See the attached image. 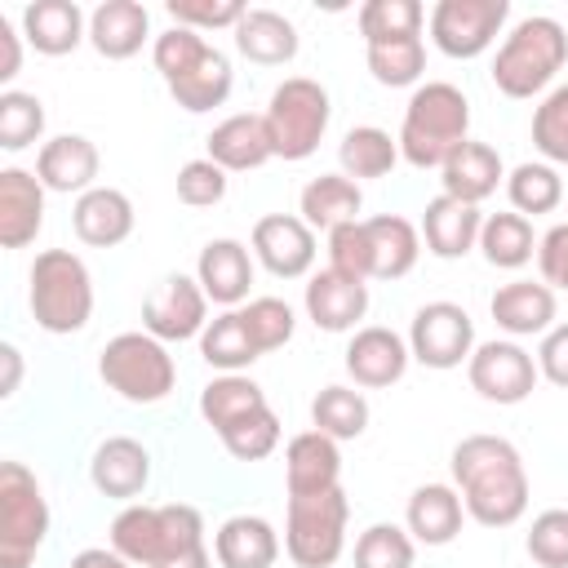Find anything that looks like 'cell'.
Instances as JSON below:
<instances>
[{"label": "cell", "mask_w": 568, "mask_h": 568, "mask_svg": "<svg viewBox=\"0 0 568 568\" xmlns=\"http://www.w3.org/2000/svg\"><path fill=\"white\" fill-rule=\"evenodd\" d=\"M302 306H306V320L315 328H324V333H351L368 315V284L355 280V275H342V271L324 266V271H315L306 280Z\"/></svg>", "instance_id": "ac0fdd59"}, {"label": "cell", "mask_w": 568, "mask_h": 568, "mask_svg": "<svg viewBox=\"0 0 568 568\" xmlns=\"http://www.w3.org/2000/svg\"><path fill=\"white\" fill-rule=\"evenodd\" d=\"M146 36H151V13L138 0H102L89 13V44L111 62L133 58L146 44Z\"/></svg>", "instance_id": "4dcf8cb0"}, {"label": "cell", "mask_w": 568, "mask_h": 568, "mask_svg": "<svg viewBox=\"0 0 568 568\" xmlns=\"http://www.w3.org/2000/svg\"><path fill=\"white\" fill-rule=\"evenodd\" d=\"M71 226L89 248H115L133 235V200L115 186H93L71 204Z\"/></svg>", "instance_id": "d4e9b609"}, {"label": "cell", "mask_w": 568, "mask_h": 568, "mask_svg": "<svg viewBox=\"0 0 568 568\" xmlns=\"http://www.w3.org/2000/svg\"><path fill=\"white\" fill-rule=\"evenodd\" d=\"M532 146L546 164H568V80L555 84L532 111Z\"/></svg>", "instance_id": "bcb514c9"}, {"label": "cell", "mask_w": 568, "mask_h": 568, "mask_svg": "<svg viewBox=\"0 0 568 568\" xmlns=\"http://www.w3.org/2000/svg\"><path fill=\"white\" fill-rule=\"evenodd\" d=\"M528 559L541 564V568H568V510L564 506H550L532 519L528 537Z\"/></svg>", "instance_id": "c3c4849f"}, {"label": "cell", "mask_w": 568, "mask_h": 568, "mask_svg": "<svg viewBox=\"0 0 568 568\" xmlns=\"http://www.w3.org/2000/svg\"><path fill=\"white\" fill-rule=\"evenodd\" d=\"M262 408H271V404H266V390H262L253 377H244V373H217V377L200 390V417H204L217 435L231 430L235 422L262 413Z\"/></svg>", "instance_id": "e575fe53"}, {"label": "cell", "mask_w": 568, "mask_h": 568, "mask_svg": "<svg viewBox=\"0 0 568 568\" xmlns=\"http://www.w3.org/2000/svg\"><path fill=\"white\" fill-rule=\"evenodd\" d=\"M466 377H470V390L488 404H524L541 373H537V355H528L519 342L493 337L470 351Z\"/></svg>", "instance_id": "4fadbf2b"}, {"label": "cell", "mask_w": 568, "mask_h": 568, "mask_svg": "<svg viewBox=\"0 0 568 568\" xmlns=\"http://www.w3.org/2000/svg\"><path fill=\"white\" fill-rule=\"evenodd\" d=\"M506 182V164H501V155L488 146V142H466V146H457L448 160H444V169H439V186H444V195H453V200H462V204H484L497 186Z\"/></svg>", "instance_id": "4316f807"}, {"label": "cell", "mask_w": 568, "mask_h": 568, "mask_svg": "<svg viewBox=\"0 0 568 568\" xmlns=\"http://www.w3.org/2000/svg\"><path fill=\"white\" fill-rule=\"evenodd\" d=\"M359 209H364V191L346 173H320L297 195V217L324 235L346 226V222H359Z\"/></svg>", "instance_id": "1f68e13d"}, {"label": "cell", "mask_w": 568, "mask_h": 568, "mask_svg": "<svg viewBox=\"0 0 568 568\" xmlns=\"http://www.w3.org/2000/svg\"><path fill=\"white\" fill-rule=\"evenodd\" d=\"M537 271H541V284L568 293V222L550 226L537 240Z\"/></svg>", "instance_id": "f5cc1de1"}, {"label": "cell", "mask_w": 568, "mask_h": 568, "mask_svg": "<svg viewBox=\"0 0 568 568\" xmlns=\"http://www.w3.org/2000/svg\"><path fill=\"white\" fill-rule=\"evenodd\" d=\"M204 146H209V160L217 169H226V173H248V169H262L266 160H275L266 120L253 115V111H235L222 124H213Z\"/></svg>", "instance_id": "cb8c5ba5"}, {"label": "cell", "mask_w": 568, "mask_h": 568, "mask_svg": "<svg viewBox=\"0 0 568 568\" xmlns=\"http://www.w3.org/2000/svg\"><path fill=\"white\" fill-rule=\"evenodd\" d=\"M169 9V18H173V27H191V31H222V27H240V18L248 13V4H240V0H169L164 4Z\"/></svg>", "instance_id": "681fc988"}, {"label": "cell", "mask_w": 568, "mask_h": 568, "mask_svg": "<svg viewBox=\"0 0 568 568\" xmlns=\"http://www.w3.org/2000/svg\"><path fill=\"white\" fill-rule=\"evenodd\" d=\"M346 519H351V501L337 488L324 493H297L288 497V515H284V550L297 568H333L346 550Z\"/></svg>", "instance_id": "9c48e42d"}, {"label": "cell", "mask_w": 568, "mask_h": 568, "mask_svg": "<svg viewBox=\"0 0 568 568\" xmlns=\"http://www.w3.org/2000/svg\"><path fill=\"white\" fill-rule=\"evenodd\" d=\"M470 142V102L448 80H426L413 89L399 120V160L413 169H444V160Z\"/></svg>", "instance_id": "3957f363"}, {"label": "cell", "mask_w": 568, "mask_h": 568, "mask_svg": "<svg viewBox=\"0 0 568 568\" xmlns=\"http://www.w3.org/2000/svg\"><path fill=\"white\" fill-rule=\"evenodd\" d=\"M178 200L186 209H213L226 200V169H217L209 155L204 160H186L178 169Z\"/></svg>", "instance_id": "f907efd6"}, {"label": "cell", "mask_w": 568, "mask_h": 568, "mask_svg": "<svg viewBox=\"0 0 568 568\" xmlns=\"http://www.w3.org/2000/svg\"><path fill=\"white\" fill-rule=\"evenodd\" d=\"M151 62H155L160 80L169 84L173 102L191 115H204V111H213L231 98V84H235L231 58L191 27L160 31L151 40Z\"/></svg>", "instance_id": "7a4b0ae2"}, {"label": "cell", "mask_w": 568, "mask_h": 568, "mask_svg": "<svg viewBox=\"0 0 568 568\" xmlns=\"http://www.w3.org/2000/svg\"><path fill=\"white\" fill-rule=\"evenodd\" d=\"M200 355H204V364L217 368V373H240V368H248L253 359H262L257 342L248 337V324H244L240 306L209 320V328L200 333Z\"/></svg>", "instance_id": "74e56055"}, {"label": "cell", "mask_w": 568, "mask_h": 568, "mask_svg": "<svg viewBox=\"0 0 568 568\" xmlns=\"http://www.w3.org/2000/svg\"><path fill=\"white\" fill-rule=\"evenodd\" d=\"M262 120H266L275 160H306V155H315V146L324 142L328 120H333L328 89L311 75H288L271 89Z\"/></svg>", "instance_id": "52a82bcc"}, {"label": "cell", "mask_w": 568, "mask_h": 568, "mask_svg": "<svg viewBox=\"0 0 568 568\" xmlns=\"http://www.w3.org/2000/svg\"><path fill=\"white\" fill-rule=\"evenodd\" d=\"M253 257L275 280H302L315 266V231L293 213H266L253 222Z\"/></svg>", "instance_id": "9a60e30c"}, {"label": "cell", "mask_w": 568, "mask_h": 568, "mask_svg": "<svg viewBox=\"0 0 568 568\" xmlns=\"http://www.w3.org/2000/svg\"><path fill=\"white\" fill-rule=\"evenodd\" d=\"M479 231H484V213L475 204H462V200L444 195V191L422 209V240L444 262L466 257L470 248H479Z\"/></svg>", "instance_id": "484cf974"}, {"label": "cell", "mask_w": 568, "mask_h": 568, "mask_svg": "<svg viewBox=\"0 0 568 568\" xmlns=\"http://www.w3.org/2000/svg\"><path fill=\"white\" fill-rule=\"evenodd\" d=\"M426 9L417 0H368L359 4V36L368 44H390V40H413L422 36Z\"/></svg>", "instance_id": "60d3db41"}, {"label": "cell", "mask_w": 568, "mask_h": 568, "mask_svg": "<svg viewBox=\"0 0 568 568\" xmlns=\"http://www.w3.org/2000/svg\"><path fill=\"white\" fill-rule=\"evenodd\" d=\"M510 0H439L430 9V40L444 58H479L506 27Z\"/></svg>", "instance_id": "7c38bea8"}, {"label": "cell", "mask_w": 568, "mask_h": 568, "mask_svg": "<svg viewBox=\"0 0 568 568\" xmlns=\"http://www.w3.org/2000/svg\"><path fill=\"white\" fill-rule=\"evenodd\" d=\"M417 541L399 524H368L355 537V568H413Z\"/></svg>", "instance_id": "ee69618b"}, {"label": "cell", "mask_w": 568, "mask_h": 568, "mask_svg": "<svg viewBox=\"0 0 568 568\" xmlns=\"http://www.w3.org/2000/svg\"><path fill=\"white\" fill-rule=\"evenodd\" d=\"M111 550L124 555L133 568H160L169 559H182L191 550H204V515L186 501L146 506L129 501L111 519Z\"/></svg>", "instance_id": "277c9868"}, {"label": "cell", "mask_w": 568, "mask_h": 568, "mask_svg": "<svg viewBox=\"0 0 568 568\" xmlns=\"http://www.w3.org/2000/svg\"><path fill=\"white\" fill-rule=\"evenodd\" d=\"M27 302H31V320L53 333H80L93 315V275L84 266V257H75L71 248H44L36 253L31 271H27Z\"/></svg>", "instance_id": "8992f818"}, {"label": "cell", "mask_w": 568, "mask_h": 568, "mask_svg": "<svg viewBox=\"0 0 568 568\" xmlns=\"http://www.w3.org/2000/svg\"><path fill=\"white\" fill-rule=\"evenodd\" d=\"M44 226V182L18 164L0 169V244L27 248Z\"/></svg>", "instance_id": "7402d4cb"}, {"label": "cell", "mask_w": 568, "mask_h": 568, "mask_svg": "<svg viewBox=\"0 0 568 568\" xmlns=\"http://www.w3.org/2000/svg\"><path fill=\"white\" fill-rule=\"evenodd\" d=\"M231 36H235V49H240L248 62H257V67H284V62H293L297 49H302L293 18H284V13H275V9H248Z\"/></svg>", "instance_id": "836d02e7"}, {"label": "cell", "mask_w": 568, "mask_h": 568, "mask_svg": "<svg viewBox=\"0 0 568 568\" xmlns=\"http://www.w3.org/2000/svg\"><path fill=\"white\" fill-rule=\"evenodd\" d=\"M328 266L342 271V275H355L368 284V231H364V217L359 222H346L337 231H328Z\"/></svg>", "instance_id": "816d5d0a"}, {"label": "cell", "mask_w": 568, "mask_h": 568, "mask_svg": "<svg viewBox=\"0 0 568 568\" xmlns=\"http://www.w3.org/2000/svg\"><path fill=\"white\" fill-rule=\"evenodd\" d=\"M40 138H44V102L27 89H4L0 93V146L27 151Z\"/></svg>", "instance_id": "7bdbcfd3"}, {"label": "cell", "mask_w": 568, "mask_h": 568, "mask_svg": "<svg viewBox=\"0 0 568 568\" xmlns=\"http://www.w3.org/2000/svg\"><path fill=\"white\" fill-rule=\"evenodd\" d=\"M18 71H22V44H18L13 22L0 18V84H9Z\"/></svg>", "instance_id": "11a10c76"}, {"label": "cell", "mask_w": 568, "mask_h": 568, "mask_svg": "<svg viewBox=\"0 0 568 568\" xmlns=\"http://www.w3.org/2000/svg\"><path fill=\"white\" fill-rule=\"evenodd\" d=\"M22 36L36 53L44 58H62L71 53L80 40H89V18L75 0H31L22 9Z\"/></svg>", "instance_id": "83f0119b"}, {"label": "cell", "mask_w": 568, "mask_h": 568, "mask_svg": "<svg viewBox=\"0 0 568 568\" xmlns=\"http://www.w3.org/2000/svg\"><path fill=\"white\" fill-rule=\"evenodd\" d=\"M475 320L466 306L457 302H426L417 306L413 324H408V351L422 368H435V373H448V368H462L475 351Z\"/></svg>", "instance_id": "8fae6325"}, {"label": "cell", "mask_w": 568, "mask_h": 568, "mask_svg": "<svg viewBox=\"0 0 568 568\" xmlns=\"http://www.w3.org/2000/svg\"><path fill=\"white\" fill-rule=\"evenodd\" d=\"M49 537V501L22 462H0V568H31Z\"/></svg>", "instance_id": "30bf717a"}, {"label": "cell", "mask_w": 568, "mask_h": 568, "mask_svg": "<svg viewBox=\"0 0 568 568\" xmlns=\"http://www.w3.org/2000/svg\"><path fill=\"white\" fill-rule=\"evenodd\" d=\"M240 315H244L248 337L257 342L262 355H271V351H280V346L293 342L297 315H293V306H288L284 297H248V302L240 306Z\"/></svg>", "instance_id": "f6af8a7d"}, {"label": "cell", "mask_w": 568, "mask_h": 568, "mask_svg": "<svg viewBox=\"0 0 568 568\" xmlns=\"http://www.w3.org/2000/svg\"><path fill=\"white\" fill-rule=\"evenodd\" d=\"M195 280L209 293L213 306H222V311L244 306L248 288H253V248L231 240V235L209 240L200 248V257H195Z\"/></svg>", "instance_id": "e0dca14e"}, {"label": "cell", "mask_w": 568, "mask_h": 568, "mask_svg": "<svg viewBox=\"0 0 568 568\" xmlns=\"http://www.w3.org/2000/svg\"><path fill=\"white\" fill-rule=\"evenodd\" d=\"M506 195H510V209L515 213H555L559 209V200H564V178H559V169L555 164H546V160H524V164H515L510 173H506Z\"/></svg>", "instance_id": "ab89813d"}, {"label": "cell", "mask_w": 568, "mask_h": 568, "mask_svg": "<svg viewBox=\"0 0 568 568\" xmlns=\"http://www.w3.org/2000/svg\"><path fill=\"white\" fill-rule=\"evenodd\" d=\"M479 253L488 266L497 271H519L537 257V235H532V222L524 213H488L484 217V231H479Z\"/></svg>", "instance_id": "8d00e7d4"}, {"label": "cell", "mask_w": 568, "mask_h": 568, "mask_svg": "<svg viewBox=\"0 0 568 568\" xmlns=\"http://www.w3.org/2000/svg\"><path fill=\"white\" fill-rule=\"evenodd\" d=\"M71 568H133V564L124 555H115L111 546H89V550H80L71 559Z\"/></svg>", "instance_id": "9f6ffc18"}, {"label": "cell", "mask_w": 568, "mask_h": 568, "mask_svg": "<svg viewBox=\"0 0 568 568\" xmlns=\"http://www.w3.org/2000/svg\"><path fill=\"white\" fill-rule=\"evenodd\" d=\"M462 519H466V501H462V493L453 484L413 488L408 510H404V528L422 546H448L462 532Z\"/></svg>", "instance_id": "f546056e"}, {"label": "cell", "mask_w": 568, "mask_h": 568, "mask_svg": "<svg viewBox=\"0 0 568 568\" xmlns=\"http://www.w3.org/2000/svg\"><path fill=\"white\" fill-rule=\"evenodd\" d=\"M284 484H288V497L337 488L342 484V448H337V439H328L315 426L293 435L284 444Z\"/></svg>", "instance_id": "603a6c76"}, {"label": "cell", "mask_w": 568, "mask_h": 568, "mask_svg": "<svg viewBox=\"0 0 568 568\" xmlns=\"http://www.w3.org/2000/svg\"><path fill=\"white\" fill-rule=\"evenodd\" d=\"M209 328V293L200 288L195 275H164L146 297H142V333L169 342L200 337Z\"/></svg>", "instance_id": "5bb4252c"}, {"label": "cell", "mask_w": 568, "mask_h": 568, "mask_svg": "<svg viewBox=\"0 0 568 568\" xmlns=\"http://www.w3.org/2000/svg\"><path fill=\"white\" fill-rule=\"evenodd\" d=\"M89 479L102 497L111 501H138L151 484V453L146 444L129 439V435H111L93 448V462H89Z\"/></svg>", "instance_id": "ffe728a7"}, {"label": "cell", "mask_w": 568, "mask_h": 568, "mask_svg": "<svg viewBox=\"0 0 568 568\" xmlns=\"http://www.w3.org/2000/svg\"><path fill=\"white\" fill-rule=\"evenodd\" d=\"M368 231V280H404L422 257V231L399 213L364 217Z\"/></svg>", "instance_id": "f1b7e54d"}, {"label": "cell", "mask_w": 568, "mask_h": 568, "mask_svg": "<svg viewBox=\"0 0 568 568\" xmlns=\"http://www.w3.org/2000/svg\"><path fill=\"white\" fill-rule=\"evenodd\" d=\"M342 364H346L355 386L382 390V386H395L408 373L413 351H408V337H399L395 328L368 324V328H355V337L346 342V359Z\"/></svg>", "instance_id": "2e32d148"}, {"label": "cell", "mask_w": 568, "mask_h": 568, "mask_svg": "<svg viewBox=\"0 0 568 568\" xmlns=\"http://www.w3.org/2000/svg\"><path fill=\"white\" fill-rule=\"evenodd\" d=\"M537 373H541L550 386L568 390V324H555V328L541 337V346H537Z\"/></svg>", "instance_id": "db71d44e"}, {"label": "cell", "mask_w": 568, "mask_h": 568, "mask_svg": "<svg viewBox=\"0 0 568 568\" xmlns=\"http://www.w3.org/2000/svg\"><path fill=\"white\" fill-rule=\"evenodd\" d=\"M497 328L519 342V337H546L555 328V288L541 280H510L493 293L488 302Z\"/></svg>", "instance_id": "44dd1931"}, {"label": "cell", "mask_w": 568, "mask_h": 568, "mask_svg": "<svg viewBox=\"0 0 568 568\" xmlns=\"http://www.w3.org/2000/svg\"><path fill=\"white\" fill-rule=\"evenodd\" d=\"M98 377L124 404H160L178 386V364L169 346L151 333H115L98 355Z\"/></svg>", "instance_id": "ba28073f"}, {"label": "cell", "mask_w": 568, "mask_h": 568, "mask_svg": "<svg viewBox=\"0 0 568 568\" xmlns=\"http://www.w3.org/2000/svg\"><path fill=\"white\" fill-rule=\"evenodd\" d=\"M0 364H4V377H0V395L9 399V395L18 390V382H22V351H18L13 342H4V346H0Z\"/></svg>", "instance_id": "6f0895ef"}, {"label": "cell", "mask_w": 568, "mask_h": 568, "mask_svg": "<svg viewBox=\"0 0 568 568\" xmlns=\"http://www.w3.org/2000/svg\"><path fill=\"white\" fill-rule=\"evenodd\" d=\"M217 439L235 462H262L280 448V417H275V408H262V413L235 422L231 430H222Z\"/></svg>", "instance_id": "7dc6e473"}, {"label": "cell", "mask_w": 568, "mask_h": 568, "mask_svg": "<svg viewBox=\"0 0 568 568\" xmlns=\"http://www.w3.org/2000/svg\"><path fill=\"white\" fill-rule=\"evenodd\" d=\"M337 164L351 182H364V178H386L395 164H399V138H390L386 129L377 124H355L342 133L337 142Z\"/></svg>", "instance_id": "d590c367"}, {"label": "cell", "mask_w": 568, "mask_h": 568, "mask_svg": "<svg viewBox=\"0 0 568 568\" xmlns=\"http://www.w3.org/2000/svg\"><path fill=\"white\" fill-rule=\"evenodd\" d=\"M98 169H102V155L84 133H58L36 151V178L44 182V191H58V195L80 200L84 191L98 186Z\"/></svg>", "instance_id": "d6986e66"}, {"label": "cell", "mask_w": 568, "mask_h": 568, "mask_svg": "<svg viewBox=\"0 0 568 568\" xmlns=\"http://www.w3.org/2000/svg\"><path fill=\"white\" fill-rule=\"evenodd\" d=\"M311 426L324 430L328 439H359L368 430V399L364 390L355 386H324L315 399H311Z\"/></svg>", "instance_id": "f35d334b"}, {"label": "cell", "mask_w": 568, "mask_h": 568, "mask_svg": "<svg viewBox=\"0 0 568 568\" xmlns=\"http://www.w3.org/2000/svg\"><path fill=\"white\" fill-rule=\"evenodd\" d=\"M213 555L222 568H275L280 532L262 515H231L213 532Z\"/></svg>", "instance_id": "d6a6232c"}, {"label": "cell", "mask_w": 568, "mask_h": 568, "mask_svg": "<svg viewBox=\"0 0 568 568\" xmlns=\"http://www.w3.org/2000/svg\"><path fill=\"white\" fill-rule=\"evenodd\" d=\"M364 58H368L373 80L386 84V89H408V84H417L422 71H426V44H422V36H413V40H390V44H368Z\"/></svg>", "instance_id": "b9f144b4"}, {"label": "cell", "mask_w": 568, "mask_h": 568, "mask_svg": "<svg viewBox=\"0 0 568 568\" xmlns=\"http://www.w3.org/2000/svg\"><path fill=\"white\" fill-rule=\"evenodd\" d=\"M564 62H568V31L546 13H528L497 44L488 75H493L497 93L532 98V93L550 89V80L564 71Z\"/></svg>", "instance_id": "5b68a950"}, {"label": "cell", "mask_w": 568, "mask_h": 568, "mask_svg": "<svg viewBox=\"0 0 568 568\" xmlns=\"http://www.w3.org/2000/svg\"><path fill=\"white\" fill-rule=\"evenodd\" d=\"M453 488L466 501V515L484 528H510L528 510V470L510 439L501 435H466L453 457Z\"/></svg>", "instance_id": "6da1fadb"}]
</instances>
